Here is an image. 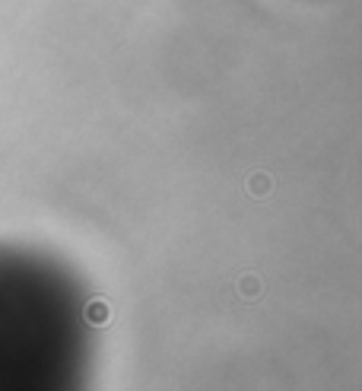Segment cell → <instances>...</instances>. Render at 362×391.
<instances>
[{"label": "cell", "mask_w": 362, "mask_h": 391, "mask_svg": "<svg viewBox=\"0 0 362 391\" xmlns=\"http://www.w3.org/2000/svg\"><path fill=\"white\" fill-rule=\"evenodd\" d=\"M86 322H92V324H105L109 322V306H105L102 299H92L86 306Z\"/></svg>", "instance_id": "obj_2"}, {"label": "cell", "mask_w": 362, "mask_h": 391, "mask_svg": "<svg viewBox=\"0 0 362 391\" xmlns=\"http://www.w3.org/2000/svg\"><path fill=\"white\" fill-rule=\"evenodd\" d=\"M239 293L245 296V299H254V296L260 293V280L254 274H242L239 277Z\"/></svg>", "instance_id": "obj_3"}, {"label": "cell", "mask_w": 362, "mask_h": 391, "mask_svg": "<svg viewBox=\"0 0 362 391\" xmlns=\"http://www.w3.org/2000/svg\"><path fill=\"white\" fill-rule=\"evenodd\" d=\"M245 188H248V194H251V198H267V194L274 191V179H270L267 172H251V175H248V181H245Z\"/></svg>", "instance_id": "obj_1"}]
</instances>
